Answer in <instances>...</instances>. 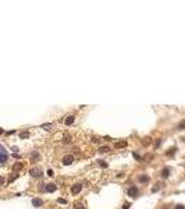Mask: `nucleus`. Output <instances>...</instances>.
I'll return each mask as SVG.
<instances>
[{"instance_id": "nucleus-1", "label": "nucleus", "mask_w": 185, "mask_h": 209, "mask_svg": "<svg viewBox=\"0 0 185 209\" xmlns=\"http://www.w3.org/2000/svg\"><path fill=\"white\" fill-rule=\"evenodd\" d=\"M7 159H8L7 150L4 149V147H2V145H0V164L4 163V162H7Z\"/></svg>"}, {"instance_id": "nucleus-2", "label": "nucleus", "mask_w": 185, "mask_h": 209, "mask_svg": "<svg viewBox=\"0 0 185 209\" xmlns=\"http://www.w3.org/2000/svg\"><path fill=\"white\" fill-rule=\"evenodd\" d=\"M29 174H31V176H32L33 178H39V177H42V170H41V169L33 167V169L29 170Z\"/></svg>"}, {"instance_id": "nucleus-3", "label": "nucleus", "mask_w": 185, "mask_h": 209, "mask_svg": "<svg viewBox=\"0 0 185 209\" xmlns=\"http://www.w3.org/2000/svg\"><path fill=\"white\" fill-rule=\"evenodd\" d=\"M72 162H74V156H72V155H67V156H64L61 160V163L64 164V166H68V164H71Z\"/></svg>"}, {"instance_id": "nucleus-4", "label": "nucleus", "mask_w": 185, "mask_h": 209, "mask_svg": "<svg viewBox=\"0 0 185 209\" xmlns=\"http://www.w3.org/2000/svg\"><path fill=\"white\" fill-rule=\"evenodd\" d=\"M81 189H82V184L81 183H77V184H74V186L71 187V192L75 195V194H79L81 192Z\"/></svg>"}, {"instance_id": "nucleus-5", "label": "nucleus", "mask_w": 185, "mask_h": 209, "mask_svg": "<svg viewBox=\"0 0 185 209\" xmlns=\"http://www.w3.org/2000/svg\"><path fill=\"white\" fill-rule=\"evenodd\" d=\"M128 195L129 197H132V198H135L136 195H138V187H135V186H132V187H129L128 188Z\"/></svg>"}, {"instance_id": "nucleus-6", "label": "nucleus", "mask_w": 185, "mask_h": 209, "mask_svg": "<svg viewBox=\"0 0 185 209\" xmlns=\"http://www.w3.org/2000/svg\"><path fill=\"white\" fill-rule=\"evenodd\" d=\"M56 184H46L45 186V191L46 192H53V191H56Z\"/></svg>"}, {"instance_id": "nucleus-7", "label": "nucleus", "mask_w": 185, "mask_h": 209, "mask_svg": "<svg viewBox=\"0 0 185 209\" xmlns=\"http://www.w3.org/2000/svg\"><path fill=\"white\" fill-rule=\"evenodd\" d=\"M74 120H75L74 116H67V119L64 120V123H66V125H71V124H74Z\"/></svg>"}, {"instance_id": "nucleus-8", "label": "nucleus", "mask_w": 185, "mask_h": 209, "mask_svg": "<svg viewBox=\"0 0 185 209\" xmlns=\"http://www.w3.org/2000/svg\"><path fill=\"white\" fill-rule=\"evenodd\" d=\"M42 199H39V198H33L32 199V205L35 206V208H39V206H42Z\"/></svg>"}, {"instance_id": "nucleus-9", "label": "nucleus", "mask_w": 185, "mask_h": 209, "mask_svg": "<svg viewBox=\"0 0 185 209\" xmlns=\"http://www.w3.org/2000/svg\"><path fill=\"white\" fill-rule=\"evenodd\" d=\"M160 176H162L163 178H167V177L170 176V169H168V167H164V169L162 170V173H160Z\"/></svg>"}, {"instance_id": "nucleus-10", "label": "nucleus", "mask_w": 185, "mask_h": 209, "mask_svg": "<svg viewBox=\"0 0 185 209\" xmlns=\"http://www.w3.org/2000/svg\"><path fill=\"white\" fill-rule=\"evenodd\" d=\"M149 176H146V174H142V176H139V181L142 183V184H146V183H149Z\"/></svg>"}, {"instance_id": "nucleus-11", "label": "nucleus", "mask_w": 185, "mask_h": 209, "mask_svg": "<svg viewBox=\"0 0 185 209\" xmlns=\"http://www.w3.org/2000/svg\"><path fill=\"white\" fill-rule=\"evenodd\" d=\"M175 152H177V148L173 147V148H170L167 152H166V155H167V156H173V155H175Z\"/></svg>"}, {"instance_id": "nucleus-12", "label": "nucleus", "mask_w": 185, "mask_h": 209, "mask_svg": "<svg viewBox=\"0 0 185 209\" xmlns=\"http://www.w3.org/2000/svg\"><path fill=\"white\" fill-rule=\"evenodd\" d=\"M127 147V141H120V142H117L116 144V148L118 149V148H125Z\"/></svg>"}, {"instance_id": "nucleus-13", "label": "nucleus", "mask_w": 185, "mask_h": 209, "mask_svg": "<svg viewBox=\"0 0 185 209\" xmlns=\"http://www.w3.org/2000/svg\"><path fill=\"white\" fill-rule=\"evenodd\" d=\"M22 169V163H16L13 166V170H14V173H17V170H21Z\"/></svg>"}, {"instance_id": "nucleus-14", "label": "nucleus", "mask_w": 185, "mask_h": 209, "mask_svg": "<svg viewBox=\"0 0 185 209\" xmlns=\"http://www.w3.org/2000/svg\"><path fill=\"white\" fill-rule=\"evenodd\" d=\"M29 137V133L28 131H22V133H19V138L21 139H25V138H28Z\"/></svg>"}, {"instance_id": "nucleus-15", "label": "nucleus", "mask_w": 185, "mask_h": 209, "mask_svg": "<svg viewBox=\"0 0 185 209\" xmlns=\"http://www.w3.org/2000/svg\"><path fill=\"white\" fill-rule=\"evenodd\" d=\"M39 159V153L38 152H32L31 153V160H33V162H35V160H38Z\"/></svg>"}, {"instance_id": "nucleus-16", "label": "nucleus", "mask_w": 185, "mask_h": 209, "mask_svg": "<svg viewBox=\"0 0 185 209\" xmlns=\"http://www.w3.org/2000/svg\"><path fill=\"white\" fill-rule=\"evenodd\" d=\"M177 128H178V130H185V120L179 121V123H178V125H177Z\"/></svg>"}, {"instance_id": "nucleus-17", "label": "nucleus", "mask_w": 185, "mask_h": 209, "mask_svg": "<svg viewBox=\"0 0 185 209\" xmlns=\"http://www.w3.org/2000/svg\"><path fill=\"white\" fill-rule=\"evenodd\" d=\"M109 150H110L109 147H100V148H99V152H100V153H106V152H109Z\"/></svg>"}, {"instance_id": "nucleus-18", "label": "nucleus", "mask_w": 185, "mask_h": 209, "mask_svg": "<svg viewBox=\"0 0 185 209\" xmlns=\"http://www.w3.org/2000/svg\"><path fill=\"white\" fill-rule=\"evenodd\" d=\"M99 162V166L103 167V169H107V162H104V160H97Z\"/></svg>"}, {"instance_id": "nucleus-19", "label": "nucleus", "mask_w": 185, "mask_h": 209, "mask_svg": "<svg viewBox=\"0 0 185 209\" xmlns=\"http://www.w3.org/2000/svg\"><path fill=\"white\" fill-rule=\"evenodd\" d=\"M17 177H18V173H14V174H11V177L8 178V183H13V181H14V180H16Z\"/></svg>"}, {"instance_id": "nucleus-20", "label": "nucleus", "mask_w": 185, "mask_h": 209, "mask_svg": "<svg viewBox=\"0 0 185 209\" xmlns=\"http://www.w3.org/2000/svg\"><path fill=\"white\" fill-rule=\"evenodd\" d=\"M57 202H58V203H64V205L67 203V201H66L64 198H58V199H57Z\"/></svg>"}, {"instance_id": "nucleus-21", "label": "nucleus", "mask_w": 185, "mask_h": 209, "mask_svg": "<svg viewBox=\"0 0 185 209\" xmlns=\"http://www.w3.org/2000/svg\"><path fill=\"white\" fill-rule=\"evenodd\" d=\"M132 155H134V158H135L136 160H142V158H141V156H139V155H138V153H136V152H134Z\"/></svg>"}, {"instance_id": "nucleus-22", "label": "nucleus", "mask_w": 185, "mask_h": 209, "mask_svg": "<svg viewBox=\"0 0 185 209\" xmlns=\"http://www.w3.org/2000/svg\"><path fill=\"white\" fill-rule=\"evenodd\" d=\"M50 127H52V124H43L42 125V128H46V130H50Z\"/></svg>"}, {"instance_id": "nucleus-23", "label": "nucleus", "mask_w": 185, "mask_h": 209, "mask_svg": "<svg viewBox=\"0 0 185 209\" xmlns=\"http://www.w3.org/2000/svg\"><path fill=\"white\" fill-rule=\"evenodd\" d=\"M160 144H162V139H157V141H156V148H159Z\"/></svg>"}, {"instance_id": "nucleus-24", "label": "nucleus", "mask_w": 185, "mask_h": 209, "mask_svg": "<svg viewBox=\"0 0 185 209\" xmlns=\"http://www.w3.org/2000/svg\"><path fill=\"white\" fill-rule=\"evenodd\" d=\"M129 206H131V205H129V203H128V202H125V203H124V206H123V208H124V209H129Z\"/></svg>"}, {"instance_id": "nucleus-25", "label": "nucleus", "mask_w": 185, "mask_h": 209, "mask_svg": "<svg viewBox=\"0 0 185 209\" xmlns=\"http://www.w3.org/2000/svg\"><path fill=\"white\" fill-rule=\"evenodd\" d=\"M47 174H49V176H50V177H52V176H53V174H54V172H53V170L50 169V170H47Z\"/></svg>"}, {"instance_id": "nucleus-26", "label": "nucleus", "mask_w": 185, "mask_h": 209, "mask_svg": "<svg viewBox=\"0 0 185 209\" xmlns=\"http://www.w3.org/2000/svg\"><path fill=\"white\" fill-rule=\"evenodd\" d=\"M157 189H159V186H156V187H153V188H152V192H156V191H157Z\"/></svg>"}, {"instance_id": "nucleus-27", "label": "nucleus", "mask_w": 185, "mask_h": 209, "mask_svg": "<svg viewBox=\"0 0 185 209\" xmlns=\"http://www.w3.org/2000/svg\"><path fill=\"white\" fill-rule=\"evenodd\" d=\"M4 184V177H0V186H3Z\"/></svg>"}, {"instance_id": "nucleus-28", "label": "nucleus", "mask_w": 185, "mask_h": 209, "mask_svg": "<svg viewBox=\"0 0 185 209\" xmlns=\"http://www.w3.org/2000/svg\"><path fill=\"white\" fill-rule=\"evenodd\" d=\"M149 144V138H145V141H143V145H148Z\"/></svg>"}, {"instance_id": "nucleus-29", "label": "nucleus", "mask_w": 185, "mask_h": 209, "mask_svg": "<svg viewBox=\"0 0 185 209\" xmlns=\"http://www.w3.org/2000/svg\"><path fill=\"white\" fill-rule=\"evenodd\" d=\"M175 209H185V206L184 205H177V208H175Z\"/></svg>"}, {"instance_id": "nucleus-30", "label": "nucleus", "mask_w": 185, "mask_h": 209, "mask_svg": "<svg viewBox=\"0 0 185 209\" xmlns=\"http://www.w3.org/2000/svg\"><path fill=\"white\" fill-rule=\"evenodd\" d=\"M99 141H100V139H97V138H95V137L92 138V142H99Z\"/></svg>"}, {"instance_id": "nucleus-31", "label": "nucleus", "mask_w": 185, "mask_h": 209, "mask_svg": "<svg viewBox=\"0 0 185 209\" xmlns=\"http://www.w3.org/2000/svg\"><path fill=\"white\" fill-rule=\"evenodd\" d=\"M75 209H85V208L82 206V205H77V208H75Z\"/></svg>"}, {"instance_id": "nucleus-32", "label": "nucleus", "mask_w": 185, "mask_h": 209, "mask_svg": "<svg viewBox=\"0 0 185 209\" xmlns=\"http://www.w3.org/2000/svg\"><path fill=\"white\" fill-rule=\"evenodd\" d=\"M2 134H3V128H0V135H2Z\"/></svg>"}]
</instances>
